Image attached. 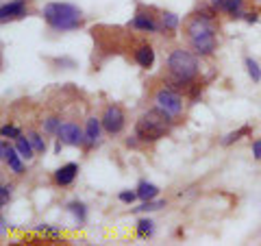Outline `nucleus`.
<instances>
[{
	"label": "nucleus",
	"instance_id": "nucleus-6",
	"mask_svg": "<svg viewBox=\"0 0 261 246\" xmlns=\"http://www.w3.org/2000/svg\"><path fill=\"white\" fill-rule=\"evenodd\" d=\"M57 137H59L63 144H68V146H83V144H87L85 131L81 129L79 125H74V122H61L59 131H57Z\"/></svg>",
	"mask_w": 261,
	"mask_h": 246
},
{
	"label": "nucleus",
	"instance_id": "nucleus-22",
	"mask_svg": "<svg viewBox=\"0 0 261 246\" xmlns=\"http://www.w3.org/2000/svg\"><path fill=\"white\" fill-rule=\"evenodd\" d=\"M27 137L31 139V144H33V149H35V153H37V155L46 153V142H44V137L39 135L37 131H29V133H27Z\"/></svg>",
	"mask_w": 261,
	"mask_h": 246
},
{
	"label": "nucleus",
	"instance_id": "nucleus-32",
	"mask_svg": "<svg viewBox=\"0 0 261 246\" xmlns=\"http://www.w3.org/2000/svg\"><path fill=\"white\" fill-rule=\"evenodd\" d=\"M0 233H3V235L7 233V218H5V216L0 218Z\"/></svg>",
	"mask_w": 261,
	"mask_h": 246
},
{
	"label": "nucleus",
	"instance_id": "nucleus-3",
	"mask_svg": "<svg viewBox=\"0 0 261 246\" xmlns=\"http://www.w3.org/2000/svg\"><path fill=\"white\" fill-rule=\"evenodd\" d=\"M198 59L196 55L183 48H174L168 57V72L178 85H190L198 77Z\"/></svg>",
	"mask_w": 261,
	"mask_h": 246
},
{
	"label": "nucleus",
	"instance_id": "nucleus-4",
	"mask_svg": "<svg viewBox=\"0 0 261 246\" xmlns=\"http://www.w3.org/2000/svg\"><path fill=\"white\" fill-rule=\"evenodd\" d=\"M154 107H159L161 111H166L172 118H176L183 113V98L178 92H174V89L161 87L159 92L154 94Z\"/></svg>",
	"mask_w": 261,
	"mask_h": 246
},
{
	"label": "nucleus",
	"instance_id": "nucleus-16",
	"mask_svg": "<svg viewBox=\"0 0 261 246\" xmlns=\"http://www.w3.org/2000/svg\"><path fill=\"white\" fill-rule=\"evenodd\" d=\"M65 209H68V214L74 218V223L81 227V225H85V220H87V207H85V203H81V201H70L68 205H65Z\"/></svg>",
	"mask_w": 261,
	"mask_h": 246
},
{
	"label": "nucleus",
	"instance_id": "nucleus-24",
	"mask_svg": "<svg viewBox=\"0 0 261 246\" xmlns=\"http://www.w3.org/2000/svg\"><path fill=\"white\" fill-rule=\"evenodd\" d=\"M161 207H166V201H157V199H152V201H144L140 207H135V211H157Z\"/></svg>",
	"mask_w": 261,
	"mask_h": 246
},
{
	"label": "nucleus",
	"instance_id": "nucleus-33",
	"mask_svg": "<svg viewBox=\"0 0 261 246\" xmlns=\"http://www.w3.org/2000/svg\"><path fill=\"white\" fill-rule=\"evenodd\" d=\"M61 146H63V142H61L59 137H57V142H55V155H59V153H61Z\"/></svg>",
	"mask_w": 261,
	"mask_h": 246
},
{
	"label": "nucleus",
	"instance_id": "nucleus-29",
	"mask_svg": "<svg viewBox=\"0 0 261 246\" xmlns=\"http://www.w3.org/2000/svg\"><path fill=\"white\" fill-rule=\"evenodd\" d=\"M37 231H42V233H46V235H50V237H59V229L57 227H50V225H37Z\"/></svg>",
	"mask_w": 261,
	"mask_h": 246
},
{
	"label": "nucleus",
	"instance_id": "nucleus-28",
	"mask_svg": "<svg viewBox=\"0 0 261 246\" xmlns=\"http://www.w3.org/2000/svg\"><path fill=\"white\" fill-rule=\"evenodd\" d=\"M118 199H120L122 203L130 205V203H135V199H140V196H137V190H135V192H130V190H124V192H120V196H118Z\"/></svg>",
	"mask_w": 261,
	"mask_h": 246
},
{
	"label": "nucleus",
	"instance_id": "nucleus-10",
	"mask_svg": "<svg viewBox=\"0 0 261 246\" xmlns=\"http://www.w3.org/2000/svg\"><path fill=\"white\" fill-rule=\"evenodd\" d=\"M0 153H3V161L9 166L15 175H22L24 172V163H22V155L18 153L15 146H9L7 142L0 144Z\"/></svg>",
	"mask_w": 261,
	"mask_h": 246
},
{
	"label": "nucleus",
	"instance_id": "nucleus-5",
	"mask_svg": "<svg viewBox=\"0 0 261 246\" xmlns=\"http://www.w3.org/2000/svg\"><path fill=\"white\" fill-rule=\"evenodd\" d=\"M100 120H102L105 133H109V135H120L126 127V116H124V111H122L120 105H109V107H105Z\"/></svg>",
	"mask_w": 261,
	"mask_h": 246
},
{
	"label": "nucleus",
	"instance_id": "nucleus-21",
	"mask_svg": "<svg viewBox=\"0 0 261 246\" xmlns=\"http://www.w3.org/2000/svg\"><path fill=\"white\" fill-rule=\"evenodd\" d=\"M244 65H246V72H248V77L255 81V83H259L261 81V68H259V63L252 59V57H246V61H244Z\"/></svg>",
	"mask_w": 261,
	"mask_h": 246
},
{
	"label": "nucleus",
	"instance_id": "nucleus-18",
	"mask_svg": "<svg viewBox=\"0 0 261 246\" xmlns=\"http://www.w3.org/2000/svg\"><path fill=\"white\" fill-rule=\"evenodd\" d=\"M137 196H140L142 201H152L159 196V187L150 181H140L137 183Z\"/></svg>",
	"mask_w": 261,
	"mask_h": 246
},
{
	"label": "nucleus",
	"instance_id": "nucleus-27",
	"mask_svg": "<svg viewBox=\"0 0 261 246\" xmlns=\"http://www.w3.org/2000/svg\"><path fill=\"white\" fill-rule=\"evenodd\" d=\"M11 190H13V187L7 185V183L0 187V205H3V207H7V203L11 201Z\"/></svg>",
	"mask_w": 261,
	"mask_h": 246
},
{
	"label": "nucleus",
	"instance_id": "nucleus-30",
	"mask_svg": "<svg viewBox=\"0 0 261 246\" xmlns=\"http://www.w3.org/2000/svg\"><path fill=\"white\" fill-rule=\"evenodd\" d=\"M244 20H246L248 24H257L259 15H257V11H246V13H244Z\"/></svg>",
	"mask_w": 261,
	"mask_h": 246
},
{
	"label": "nucleus",
	"instance_id": "nucleus-9",
	"mask_svg": "<svg viewBox=\"0 0 261 246\" xmlns=\"http://www.w3.org/2000/svg\"><path fill=\"white\" fill-rule=\"evenodd\" d=\"M27 0H11V3L3 5L0 9V22H11V20H20L27 15Z\"/></svg>",
	"mask_w": 261,
	"mask_h": 246
},
{
	"label": "nucleus",
	"instance_id": "nucleus-7",
	"mask_svg": "<svg viewBox=\"0 0 261 246\" xmlns=\"http://www.w3.org/2000/svg\"><path fill=\"white\" fill-rule=\"evenodd\" d=\"M185 33L190 39L207 35V33H216V22H214V18H209V15L198 13V15H194V18H190V22H187V27H185Z\"/></svg>",
	"mask_w": 261,
	"mask_h": 246
},
{
	"label": "nucleus",
	"instance_id": "nucleus-15",
	"mask_svg": "<svg viewBox=\"0 0 261 246\" xmlns=\"http://www.w3.org/2000/svg\"><path fill=\"white\" fill-rule=\"evenodd\" d=\"M102 120L100 118H87V122H85V137H87V144L92 146V144H96L98 139H100V133H102Z\"/></svg>",
	"mask_w": 261,
	"mask_h": 246
},
{
	"label": "nucleus",
	"instance_id": "nucleus-19",
	"mask_svg": "<svg viewBox=\"0 0 261 246\" xmlns=\"http://www.w3.org/2000/svg\"><path fill=\"white\" fill-rule=\"evenodd\" d=\"M178 24H181V18H178L176 13H172V11L161 13V27H163V31H176Z\"/></svg>",
	"mask_w": 261,
	"mask_h": 246
},
{
	"label": "nucleus",
	"instance_id": "nucleus-2",
	"mask_svg": "<svg viewBox=\"0 0 261 246\" xmlns=\"http://www.w3.org/2000/svg\"><path fill=\"white\" fill-rule=\"evenodd\" d=\"M42 15L55 31H74L83 24V11L70 3H48L42 9Z\"/></svg>",
	"mask_w": 261,
	"mask_h": 246
},
{
	"label": "nucleus",
	"instance_id": "nucleus-11",
	"mask_svg": "<svg viewBox=\"0 0 261 246\" xmlns=\"http://www.w3.org/2000/svg\"><path fill=\"white\" fill-rule=\"evenodd\" d=\"M211 7L226 13L228 18H244V0H211Z\"/></svg>",
	"mask_w": 261,
	"mask_h": 246
},
{
	"label": "nucleus",
	"instance_id": "nucleus-8",
	"mask_svg": "<svg viewBox=\"0 0 261 246\" xmlns=\"http://www.w3.org/2000/svg\"><path fill=\"white\" fill-rule=\"evenodd\" d=\"M190 44H192V51L196 55L209 57V55H214L216 46H218V39H216V33H207V35H200V37H192Z\"/></svg>",
	"mask_w": 261,
	"mask_h": 246
},
{
	"label": "nucleus",
	"instance_id": "nucleus-26",
	"mask_svg": "<svg viewBox=\"0 0 261 246\" xmlns=\"http://www.w3.org/2000/svg\"><path fill=\"white\" fill-rule=\"evenodd\" d=\"M0 133H3V137H11V139H18L20 135H24V133H22V129L13 127V125H5L3 129H0Z\"/></svg>",
	"mask_w": 261,
	"mask_h": 246
},
{
	"label": "nucleus",
	"instance_id": "nucleus-14",
	"mask_svg": "<svg viewBox=\"0 0 261 246\" xmlns=\"http://www.w3.org/2000/svg\"><path fill=\"white\" fill-rule=\"evenodd\" d=\"M135 61H137V65H140V68L150 70L152 65H154V48L148 46V44L140 46V48L135 51Z\"/></svg>",
	"mask_w": 261,
	"mask_h": 246
},
{
	"label": "nucleus",
	"instance_id": "nucleus-17",
	"mask_svg": "<svg viewBox=\"0 0 261 246\" xmlns=\"http://www.w3.org/2000/svg\"><path fill=\"white\" fill-rule=\"evenodd\" d=\"M15 149H18V153L22 155V159H27V161H31L37 155L35 149H33V144H31V139L27 135H20L18 139H15Z\"/></svg>",
	"mask_w": 261,
	"mask_h": 246
},
{
	"label": "nucleus",
	"instance_id": "nucleus-20",
	"mask_svg": "<svg viewBox=\"0 0 261 246\" xmlns=\"http://www.w3.org/2000/svg\"><path fill=\"white\" fill-rule=\"evenodd\" d=\"M154 233V223L150 218H140L137 220V237H150Z\"/></svg>",
	"mask_w": 261,
	"mask_h": 246
},
{
	"label": "nucleus",
	"instance_id": "nucleus-1",
	"mask_svg": "<svg viewBox=\"0 0 261 246\" xmlns=\"http://www.w3.org/2000/svg\"><path fill=\"white\" fill-rule=\"evenodd\" d=\"M170 129H172V116L159 107L142 113L135 122V135L140 137V142H157L170 133Z\"/></svg>",
	"mask_w": 261,
	"mask_h": 246
},
{
	"label": "nucleus",
	"instance_id": "nucleus-31",
	"mask_svg": "<svg viewBox=\"0 0 261 246\" xmlns=\"http://www.w3.org/2000/svg\"><path fill=\"white\" fill-rule=\"evenodd\" d=\"M252 155H255V159H259V161H261V137L252 142Z\"/></svg>",
	"mask_w": 261,
	"mask_h": 246
},
{
	"label": "nucleus",
	"instance_id": "nucleus-23",
	"mask_svg": "<svg viewBox=\"0 0 261 246\" xmlns=\"http://www.w3.org/2000/svg\"><path fill=\"white\" fill-rule=\"evenodd\" d=\"M248 133H250V127H242V129H238V131H233V133H228V135L222 139V144L228 146V144L238 142V139H242L244 135H248Z\"/></svg>",
	"mask_w": 261,
	"mask_h": 246
},
{
	"label": "nucleus",
	"instance_id": "nucleus-13",
	"mask_svg": "<svg viewBox=\"0 0 261 246\" xmlns=\"http://www.w3.org/2000/svg\"><path fill=\"white\" fill-rule=\"evenodd\" d=\"M130 27L137 29V31H144V33H157L163 29L161 24L148 13H135V18L130 20Z\"/></svg>",
	"mask_w": 261,
	"mask_h": 246
},
{
	"label": "nucleus",
	"instance_id": "nucleus-25",
	"mask_svg": "<svg viewBox=\"0 0 261 246\" xmlns=\"http://www.w3.org/2000/svg\"><path fill=\"white\" fill-rule=\"evenodd\" d=\"M59 127H61V120L57 116H50V118L44 120V131H46V133H50V135H57Z\"/></svg>",
	"mask_w": 261,
	"mask_h": 246
},
{
	"label": "nucleus",
	"instance_id": "nucleus-12",
	"mask_svg": "<svg viewBox=\"0 0 261 246\" xmlns=\"http://www.w3.org/2000/svg\"><path fill=\"white\" fill-rule=\"evenodd\" d=\"M76 177H79V163H74V161H70V163H65V166L55 170V183L61 185V187L72 185Z\"/></svg>",
	"mask_w": 261,
	"mask_h": 246
}]
</instances>
